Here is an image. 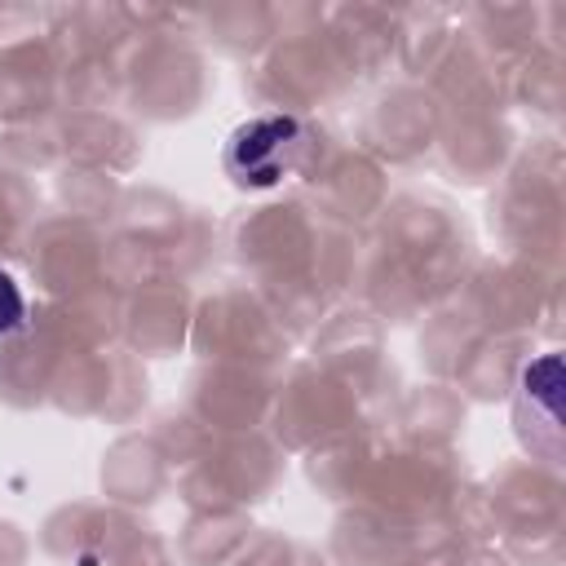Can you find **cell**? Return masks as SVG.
I'll use <instances>...</instances> for the list:
<instances>
[{
    "label": "cell",
    "mask_w": 566,
    "mask_h": 566,
    "mask_svg": "<svg viewBox=\"0 0 566 566\" xmlns=\"http://www.w3.org/2000/svg\"><path fill=\"white\" fill-rule=\"evenodd\" d=\"M314 155V133L296 119V115H252L243 119L230 142H226V172L234 177V186L248 190H270L287 177H296Z\"/></svg>",
    "instance_id": "1"
},
{
    "label": "cell",
    "mask_w": 566,
    "mask_h": 566,
    "mask_svg": "<svg viewBox=\"0 0 566 566\" xmlns=\"http://www.w3.org/2000/svg\"><path fill=\"white\" fill-rule=\"evenodd\" d=\"M557 380H562L557 354H544L539 363H531L522 371V402H531V416H539L553 447H557Z\"/></svg>",
    "instance_id": "2"
},
{
    "label": "cell",
    "mask_w": 566,
    "mask_h": 566,
    "mask_svg": "<svg viewBox=\"0 0 566 566\" xmlns=\"http://www.w3.org/2000/svg\"><path fill=\"white\" fill-rule=\"evenodd\" d=\"M22 318H27L22 287L13 283V274H9V270H0V336L18 332V327H22Z\"/></svg>",
    "instance_id": "3"
}]
</instances>
